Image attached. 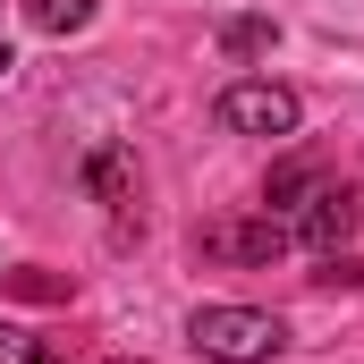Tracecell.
<instances>
[{"label": "cell", "instance_id": "obj_1", "mask_svg": "<svg viewBox=\"0 0 364 364\" xmlns=\"http://www.w3.org/2000/svg\"><path fill=\"white\" fill-rule=\"evenodd\" d=\"M186 339L212 364H272L279 348H288L279 314H263V305H195V314H186Z\"/></svg>", "mask_w": 364, "mask_h": 364}, {"label": "cell", "instance_id": "obj_2", "mask_svg": "<svg viewBox=\"0 0 364 364\" xmlns=\"http://www.w3.org/2000/svg\"><path fill=\"white\" fill-rule=\"evenodd\" d=\"M296 119H305V102L272 77H237L220 93V127H237V136H296Z\"/></svg>", "mask_w": 364, "mask_h": 364}, {"label": "cell", "instance_id": "obj_3", "mask_svg": "<svg viewBox=\"0 0 364 364\" xmlns=\"http://www.w3.org/2000/svg\"><path fill=\"white\" fill-rule=\"evenodd\" d=\"M356 220H364L356 186H339V178H314V195L296 203V246H314V255H339V246L356 237Z\"/></svg>", "mask_w": 364, "mask_h": 364}, {"label": "cell", "instance_id": "obj_4", "mask_svg": "<svg viewBox=\"0 0 364 364\" xmlns=\"http://www.w3.org/2000/svg\"><path fill=\"white\" fill-rule=\"evenodd\" d=\"M203 246H212V255H237V263H279V255L296 246V229H288L279 212H263V220H237V229H203Z\"/></svg>", "mask_w": 364, "mask_h": 364}, {"label": "cell", "instance_id": "obj_5", "mask_svg": "<svg viewBox=\"0 0 364 364\" xmlns=\"http://www.w3.org/2000/svg\"><path fill=\"white\" fill-rule=\"evenodd\" d=\"M272 43H279L272 17H229V26H220V60H263Z\"/></svg>", "mask_w": 364, "mask_h": 364}, {"label": "cell", "instance_id": "obj_6", "mask_svg": "<svg viewBox=\"0 0 364 364\" xmlns=\"http://www.w3.org/2000/svg\"><path fill=\"white\" fill-rule=\"evenodd\" d=\"M26 17L43 34H77V26H93V0H26Z\"/></svg>", "mask_w": 364, "mask_h": 364}, {"label": "cell", "instance_id": "obj_7", "mask_svg": "<svg viewBox=\"0 0 364 364\" xmlns=\"http://www.w3.org/2000/svg\"><path fill=\"white\" fill-rule=\"evenodd\" d=\"M272 203H296V195H314V161H288V170H272V186H263Z\"/></svg>", "mask_w": 364, "mask_h": 364}, {"label": "cell", "instance_id": "obj_8", "mask_svg": "<svg viewBox=\"0 0 364 364\" xmlns=\"http://www.w3.org/2000/svg\"><path fill=\"white\" fill-rule=\"evenodd\" d=\"M85 186H93V195H119V186H127V161H119V153H93V161H85Z\"/></svg>", "mask_w": 364, "mask_h": 364}, {"label": "cell", "instance_id": "obj_9", "mask_svg": "<svg viewBox=\"0 0 364 364\" xmlns=\"http://www.w3.org/2000/svg\"><path fill=\"white\" fill-rule=\"evenodd\" d=\"M9 68H17V51H9V43H0V77H9Z\"/></svg>", "mask_w": 364, "mask_h": 364}, {"label": "cell", "instance_id": "obj_10", "mask_svg": "<svg viewBox=\"0 0 364 364\" xmlns=\"http://www.w3.org/2000/svg\"><path fill=\"white\" fill-rule=\"evenodd\" d=\"M119 364H127V356H119Z\"/></svg>", "mask_w": 364, "mask_h": 364}]
</instances>
